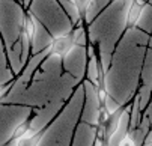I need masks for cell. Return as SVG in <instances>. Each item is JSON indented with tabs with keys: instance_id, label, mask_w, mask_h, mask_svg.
<instances>
[{
	"instance_id": "cell-5",
	"label": "cell",
	"mask_w": 152,
	"mask_h": 146,
	"mask_svg": "<svg viewBox=\"0 0 152 146\" xmlns=\"http://www.w3.org/2000/svg\"><path fill=\"white\" fill-rule=\"evenodd\" d=\"M91 2H92V0H72V3L75 5V8H77V11L80 12L81 17H84V14H86V11H88Z\"/></svg>"
},
{
	"instance_id": "cell-8",
	"label": "cell",
	"mask_w": 152,
	"mask_h": 146,
	"mask_svg": "<svg viewBox=\"0 0 152 146\" xmlns=\"http://www.w3.org/2000/svg\"><path fill=\"white\" fill-rule=\"evenodd\" d=\"M98 99H99L101 104H105V101H107L105 89H104V86H101V85H99V88H98Z\"/></svg>"
},
{
	"instance_id": "cell-6",
	"label": "cell",
	"mask_w": 152,
	"mask_h": 146,
	"mask_svg": "<svg viewBox=\"0 0 152 146\" xmlns=\"http://www.w3.org/2000/svg\"><path fill=\"white\" fill-rule=\"evenodd\" d=\"M118 146H136V140L133 139V136L129 133H125L122 136V139L119 140V145Z\"/></svg>"
},
{
	"instance_id": "cell-3",
	"label": "cell",
	"mask_w": 152,
	"mask_h": 146,
	"mask_svg": "<svg viewBox=\"0 0 152 146\" xmlns=\"http://www.w3.org/2000/svg\"><path fill=\"white\" fill-rule=\"evenodd\" d=\"M125 109L119 110L116 109L115 112H112L110 115H108V120H107V127L104 128L105 131V140H112L116 133L119 131V127H121V118H122V112Z\"/></svg>"
},
{
	"instance_id": "cell-2",
	"label": "cell",
	"mask_w": 152,
	"mask_h": 146,
	"mask_svg": "<svg viewBox=\"0 0 152 146\" xmlns=\"http://www.w3.org/2000/svg\"><path fill=\"white\" fill-rule=\"evenodd\" d=\"M21 42H23V48H29V45H32L35 42V38H36V20L35 17L27 12L24 15L23 20V24H21Z\"/></svg>"
},
{
	"instance_id": "cell-7",
	"label": "cell",
	"mask_w": 152,
	"mask_h": 146,
	"mask_svg": "<svg viewBox=\"0 0 152 146\" xmlns=\"http://www.w3.org/2000/svg\"><path fill=\"white\" fill-rule=\"evenodd\" d=\"M15 83H18V80H15V81H11V83H8V85H0V99H2L8 92H9V89L15 85Z\"/></svg>"
},
{
	"instance_id": "cell-4",
	"label": "cell",
	"mask_w": 152,
	"mask_h": 146,
	"mask_svg": "<svg viewBox=\"0 0 152 146\" xmlns=\"http://www.w3.org/2000/svg\"><path fill=\"white\" fill-rule=\"evenodd\" d=\"M32 127V122L30 120H27V122H23V123H20L18 127L15 128V131H14V134H12V140H18L20 137H23L24 136V133L29 130Z\"/></svg>"
},
{
	"instance_id": "cell-1",
	"label": "cell",
	"mask_w": 152,
	"mask_h": 146,
	"mask_svg": "<svg viewBox=\"0 0 152 146\" xmlns=\"http://www.w3.org/2000/svg\"><path fill=\"white\" fill-rule=\"evenodd\" d=\"M81 35H84V29L80 26L72 33H65V35L54 36L51 39V42L47 45L48 54L54 56V57H59V59L66 57L72 51V48L77 45V42H78V39H80Z\"/></svg>"
}]
</instances>
